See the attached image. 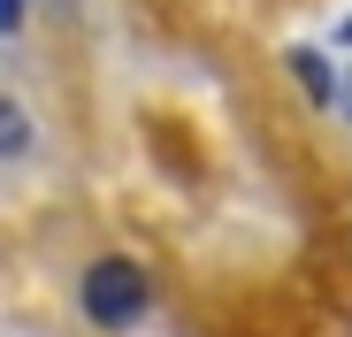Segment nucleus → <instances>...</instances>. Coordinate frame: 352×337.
<instances>
[{"label": "nucleus", "mask_w": 352, "mask_h": 337, "mask_svg": "<svg viewBox=\"0 0 352 337\" xmlns=\"http://www.w3.org/2000/svg\"><path fill=\"white\" fill-rule=\"evenodd\" d=\"M77 299H85V322H100V329H131V322H146V268L123 261V253H107V261L85 268Z\"/></svg>", "instance_id": "1"}, {"label": "nucleus", "mask_w": 352, "mask_h": 337, "mask_svg": "<svg viewBox=\"0 0 352 337\" xmlns=\"http://www.w3.org/2000/svg\"><path fill=\"white\" fill-rule=\"evenodd\" d=\"M291 77H299V85H307V100H322V107L337 100V69L322 62L314 46H299V54H291Z\"/></svg>", "instance_id": "2"}, {"label": "nucleus", "mask_w": 352, "mask_h": 337, "mask_svg": "<svg viewBox=\"0 0 352 337\" xmlns=\"http://www.w3.org/2000/svg\"><path fill=\"white\" fill-rule=\"evenodd\" d=\"M16 153H31V116L16 100H0V161H16Z\"/></svg>", "instance_id": "3"}, {"label": "nucleus", "mask_w": 352, "mask_h": 337, "mask_svg": "<svg viewBox=\"0 0 352 337\" xmlns=\"http://www.w3.org/2000/svg\"><path fill=\"white\" fill-rule=\"evenodd\" d=\"M23 23V0H0V31H16Z\"/></svg>", "instance_id": "4"}]
</instances>
